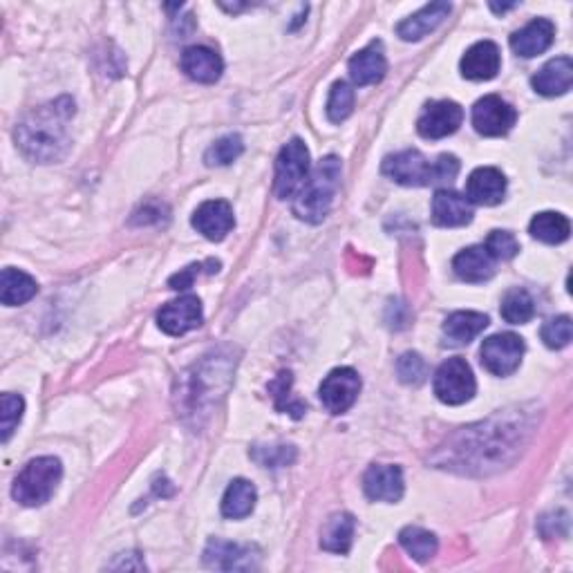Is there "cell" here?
<instances>
[{
    "label": "cell",
    "instance_id": "obj_6",
    "mask_svg": "<svg viewBox=\"0 0 573 573\" xmlns=\"http://www.w3.org/2000/svg\"><path fill=\"white\" fill-rule=\"evenodd\" d=\"M309 175V150L300 139H291L276 159L274 191L280 200L294 197Z\"/></svg>",
    "mask_w": 573,
    "mask_h": 573
},
{
    "label": "cell",
    "instance_id": "obj_10",
    "mask_svg": "<svg viewBox=\"0 0 573 573\" xmlns=\"http://www.w3.org/2000/svg\"><path fill=\"white\" fill-rule=\"evenodd\" d=\"M359 392L361 377L352 368H338L321 383V401L332 415H343V412L350 410Z\"/></svg>",
    "mask_w": 573,
    "mask_h": 573
},
{
    "label": "cell",
    "instance_id": "obj_40",
    "mask_svg": "<svg viewBox=\"0 0 573 573\" xmlns=\"http://www.w3.org/2000/svg\"><path fill=\"white\" fill-rule=\"evenodd\" d=\"M513 7H518V5H515V3H511V5H493V3H491V9H493V12H497V14H500V12H509V9H513Z\"/></svg>",
    "mask_w": 573,
    "mask_h": 573
},
{
    "label": "cell",
    "instance_id": "obj_31",
    "mask_svg": "<svg viewBox=\"0 0 573 573\" xmlns=\"http://www.w3.org/2000/svg\"><path fill=\"white\" fill-rule=\"evenodd\" d=\"M535 314L533 298L529 296V291L524 289H511L509 294L502 300V316L506 323L511 325H524L529 323Z\"/></svg>",
    "mask_w": 573,
    "mask_h": 573
},
{
    "label": "cell",
    "instance_id": "obj_1",
    "mask_svg": "<svg viewBox=\"0 0 573 573\" xmlns=\"http://www.w3.org/2000/svg\"><path fill=\"white\" fill-rule=\"evenodd\" d=\"M74 117V101L61 97L32 110L16 126V144L25 157L39 164L61 162L70 150V119Z\"/></svg>",
    "mask_w": 573,
    "mask_h": 573
},
{
    "label": "cell",
    "instance_id": "obj_2",
    "mask_svg": "<svg viewBox=\"0 0 573 573\" xmlns=\"http://www.w3.org/2000/svg\"><path fill=\"white\" fill-rule=\"evenodd\" d=\"M488 421V424H479L471 428H462V437L466 439L464 444H455L453 448H448L450 453L455 455L457 466H466V471L477 468L479 473H486V466H497L504 464V457L509 453H515L522 446V421H511V419H495Z\"/></svg>",
    "mask_w": 573,
    "mask_h": 573
},
{
    "label": "cell",
    "instance_id": "obj_28",
    "mask_svg": "<svg viewBox=\"0 0 573 573\" xmlns=\"http://www.w3.org/2000/svg\"><path fill=\"white\" fill-rule=\"evenodd\" d=\"M354 538V518L350 513H336L325 522L321 533V547L332 553H347Z\"/></svg>",
    "mask_w": 573,
    "mask_h": 573
},
{
    "label": "cell",
    "instance_id": "obj_8",
    "mask_svg": "<svg viewBox=\"0 0 573 573\" xmlns=\"http://www.w3.org/2000/svg\"><path fill=\"white\" fill-rule=\"evenodd\" d=\"M524 356V341L518 334H495L482 345V363L495 377H509L520 368Z\"/></svg>",
    "mask_w": 573,
    "mask_h": 573
},
{
    "label": "cell",
    "instance_id": "obj_13",
    "mask_svg": "<svg viewBox=\"0 0 573 573\" xmlns=\"http://www.w3.org/2000/svg\"><path fill=\"white\" fill-rule=\"evenodd\" d=\"M193 227L197 233H202L206 240L220 242L236 227V218H233V209L229 202L224 200H209L204 202L200 209L193 213Z\"/></svg>",
    "mask_w": 573,
    "mask_h": 573
},
{
    "label": "cell",
    "instance_id": "obj_5",
    "mask_svg": "<svg viewBox=\"0 0 573 573\" xmlns=\"http://www.w3.org/2000/svg\"><path fill=\"white\" fill-rule=\"evenodd\" d=\"M63 468L61 462L54 457H39L32 459L21 473H18L12 495L16 502L23 506H41L50 502L56 486L61 482Z\"/></svg>",
    "mask_w": 573,
    "mask_h": 573
},
{
    "label": "cell",
    "instance_id": "obj_24",
    "mask_svg": "<svg viewBox=\"0 0 573 573\" xmlns=\"http://www.w3.org/2000/svg\"><path fill=\"white\" fill-rule=\"evenodd\" d=\"M453 269L466 283H484L495 274V260L484 247H468L457 253Z\"/></svg>",
    "mask_w": 573,
    "mask_h": 573
},
{
    "label": "cell",
    "instance_id": "obj_15",
    "mask_svg": "<svg viewBox=\"0 0 573 573\" xmlns=\"http://www.w3.org/2000/svg\"><path fill=\"white\" fill-rule=\"evenodd\" d=\"M363 488L372 502H399L403 497L401 468L392 464L370 466V471L363 477Z\"/></svg>",
    "mask_w": 573,
    "mask_h": 573
},
{
    "label": "cell",
    "instance_id": "obj_14",
    "mask_svg": "<svg viewBox=\"0 0 573 573\" xmlns=\"http://www.w3.org/2000/svg\"><path fill=\"white\" fill-rule=\"evenodd\" d=\"M206 567L220 571H249L258 567V556L251 547L233 544L227 540H211L204 551Z\"/></svg>",
    "mask_w": 573,
    "mask_h": 573
},
{
    "label": "cell",
    "instance_id": "obj_3",
    "mask_svg": "<svg viewBox=\"0 0 573 573\" xmlns=\"http://www.w3.org/2000/svg\"><path fill=\"white\" fill-rule=\"evenodd\" d=\"M341 184V162L338 157H325L312 173L307 175L305 184L294 195V213L300 220L318 224L327 218L332 209L334 195Z\"/></svg>",
    "mask_w": 573,
    "mask_h": 573
},
{
    "label": "cell",
    "instance_id": "obj_30",
    "mask_svg": "<svg viewBox=\"0 0 573 573\" xmlns=\"http://www.w3.org/2000/svg\"><path fill=\"white\" fill-rule=\"evenodd\" d=\"M399 542L401 547L419 562H428L439 547L435 533L421 529V526H406V529L399 533Z\"/></svg>",
    "mask_w": 573,
    "mask_h": 573
},
{
    "label": "cell",
    "instance_id": "obj_9",
    "mask_svg": "<svg viewBox=\"0 0 573 573\" xmlns=\"http://www.w3.org/2000/svg\"><path fill=\"white\" fill-rule=\"evenodd\" d=\"M518 121V112L500 97L488 95L479 99L473 108V126L484 137H502Z\"/></svg>",
    "mask_w": 573,
    "mask_h": 573
},
{
    "label": "cell",
    "instance_id": "obj_22",
    "mask_svg": "<svg viewBox=\"0 0 573 573\" xmlns=\"http://www.w3.org/2000/svg\"><path fill=\"white\" fill-rule=\"evenodd\" d=\"M450 14V3H430L424 9H419L417 14H412L406 21L397 25V34L403 41H421L430 32H435L437 27L444 23V18Z\"/></svg>",
    "mask_w": 573,
    "mask_h": 573
},
{
    "label": "cell",
    "instance_id": "obj_35",
    "mask_svg": "<svg viewBox=\"0 0 573 573\" xmlns=\"http://www.w3.org/2000/svg\"><path fill=\"white\" fill-rule=\"evenodd\" d=\"M571 334H573V323L569 316H558L551 318V321L544 323L542 327V341L551 350H562L571 343Z\"/></svg>",
    "mask_w": 573,
    "mask_h": 573
},
{
    "label": "cell",
    "instance_id": "obj_19",
    "mask_svg": "<svg viewBox=\"0 0 573 573\" xmlns=\"http://www.w3.org/2000/svg\"><path fill=\"white\" fill-rule=\"evenodd\" d=\"M553 36H556L553 23L547 21V18H535L524 30L511 36V48L515 54L524 56V59H531V56H538L551 48Z\"/></svg>",
    "mask_w": 573,
    "mask_h": 573
},
{
    "label": "cell",
    "instance_id": "obj_21",
    "mask_svg": "<svg viewBox=\"0 0 573 573\" xmlns=\"http://www.w3.org/2000/svg\"><path fill=\"white\" fill-rule=\"evenodd\" d=\"M385 72H388V61H385L383 45L379 41L370 43L368 48L354 54L350 59V77L356 86H372L379 83Z\"/></svg>",
    "mask_w": 573,
    "mask_h": 573
},
{
    "label": "cell",
    "instance_id": "obj_39",
    "mask_svg": "<svg viewBox=\"0 0 573 573\" xmlns=\"http://www.w3.org/2000/svg\"><path fill=\"white\" fill-rule=\"evenodd\" d=\"M202 269V265H191L189 269H184V271H180V274H175L173 278H171V287L173 289H189L191 285H193V278H195V274L197 271Z\"/></svg>",
    "mask_w": 573,
    "mask_h": 573
},
{
    "label": "cell",
    "instance_id": "obj_4",
    "mask_svg": "<svg viewBox=\"0 0 573 573\" xmlns=\"http://www.w3.org/2000/svg\"><path fill=\"white\" fill-rule=\"evenodd\" d=\"M383 173L401 186H428L439 182H453L459 173V159L455 155H441L437 162L419 153V150H403L390 155L383 162Z\"/></svg>",
    "mask_w": 573,
    "mask_h": 573
},
{
    "label": "cell",
    "instance_id": "obj_33",
    "mask_svg": "<svg viewBox=\"0 0 573 573\" xmlns=\"http://www.w3.org/2000/svg\"><path fill=\"white\" fill-rule=\"evenodd\" d=\"M244 144H242V137L240 135H227L215 142L209 150H206V164L209 166H229L231 162H236V159L242 155Z\"/></svg>",
    "mask_w": 573,
    "mask_h": 573
},
{
    "label": "cell",
    "instance_id": "obj_27",
    "mask_svg": "<svg viewBox=\"0 0 573 573\" xmlns=\"http://www.w3.org/2000/svg\"><path fill=\"white\" fill-rule=\"evenodd\" d=\"M488 325V318L479 312H455L446 318L444 334L453 345L471 343L475 336L482 334Z\"/></svg>",
    "mask_w": 573,
    "mask_h": 573
},
{
    "label": "cell",
    "instance_id": "obj_32",
    "mask_svg": "<svg viewBox=\"0 0 573 573\" xmlns=\"http://www.w3.org/2000/svg\"><path fill=\"white\" fill-rule=\"evenodd\" d=\"M354 108V90L347 86L345 81H336L330 92V99H327V117L334 124H341L347 117L352 115Z\"/></svg>",
    "mask_w": 573,
    "mask_h": 573
},
{
    "label": "cell",
    "instance_id": "obj_12",
    "mask_svg": "<svg viewBox=\"0 0 573 573\" xmlns=\"http://www.w3.org/2000/svg\"><path fill=\"white\" fill-rule=\"evenodd\" d=\"M157 323L166 334L182 336L202 325V303L197 296H182L164 305L157 314Z\"/></svg>",
    "mask_w": 573,
    "mask_h": 573
},
{
    "label": "cell",
    "instance_id": "obj_29",
    "mask_svg": "<svg viewBox=\"0 0 573 573\" xmlns=\"http://www.w3.org/2000/svg\"><path fill=\"white\" fill-rule=\"evenodd\" d=\"M531 236L540 242H547V244H560L569 238L571 233V222L565 218V215L560 213H538L535 218L531 220Z\"/></svg>",
    "mask_w": 573,
    "mask_h": 573
},
{
    "label": "cell",
    "instance_id": "obj_23",
    "mask_svg": "<svg viewBox=\"0 0 573 573\" xmlns=\"http://www.w3.org/2000/svg\"><path fill=\"white\" fill-rule=\"evenodd\" d=\"M535 92L544 97H558L571 90L573 83V63L569 56H560V59L549 61L544 68L531 79Z\"/></svg>",
    "mask_w": 573,
    "mask_h": 573
},
{
    "label": "cell",
    "instance_id": "obj_38",
    "mask_svg": "<svg viewBox=\"0 0 573 573\" xmlns=\"http://www.w3.org/2000/svg\"><path fill=\"white\" fill-rule=\"evenodd\" d=\"M253 457H256V462H260L262 466H287L289 462H294V448L291 446H280V448H256L253 450Z\"/></svg>",
    "mask_w": 573,
    "mask_h": 573
},
{
    "label": "cell",
    "instance_id": "obj_16",
    "mask_svg": "<svg viewBox=\"0 0 573 573\" xmlns=\"http://www.w3.org/2000/svg\"><path fill=\"white\" fill-rule=\"evenodd\" d=\"M506 195V180L497 168H477L466 182V197L468 202L479 206H495L504 200Z\"/></svg>",
    "mask_w": 573,
    "mask_h": 573
},
{
    "label": "cell",
    "instance_id": "obj_34",
    "mask_svg": "<svg viewBox=\"0 0 573 573\" xmlns=\"http://www.w3.org/2000/svg\"><path fill=\"white\" fill-rule=\"evenodd\" d=\"M23 410H25V401L18 397V394H3V401H0V424H3V444H7L9 437L14 435L16 426L21 424L23 419Z\"/></svg>",
    "mask_w": 573,
    "mask_h": 573
},
{
    "label": "cell",
    "instance_id": "obj_18",
    "mask_svg": "<svg viewBox=\"0 0 573 573\" xmlns=\"http://www.w3.org/2000/svg\"><path fill=\"white\" fill-rule=\"evenodd\" d=\"M500 48L491 41H479L462 59V74L471 81H488L500 72Z\"/></svg>",
    "mask_w": 573,
    "mask_h": 573
},
{
    "label": "cell",
    "instance_id": "obj_36",
    "mask_svg": "<svg viewBox=\"0 0 573 573\" xmlns=\"http://www.w3.org/2000/svg\"><path fill=\"white\" fill-rule=\"evenodd\" d=\"M484 249L491 253L493 260H511L518 256L520 244L509 231H493L491 236H488Z\"/></svg>",
    "mask_w": 573,
    "mask_h": 573
},
{
    "label": "cell",
    "instance_id": "obj_20",
    "mask_svg": "<svg viewBox=\"0 0 573 573\" xmlns=\"http://www.w3.org/2000/svg\"><path fill=\"white\" fill-rule=\"evenodd\" d=\"M182 70L186 72V77L197 83H215L222 77L224 63L220 54H215L211 48L193 45L182 54Z\"/></svg>",
    "mask_w": 573,
    "mask_h": 573
},
{
    "label": "cell",
    "instance_id": "obj_11",
    "mask_svg": "<svg viewBox=\"0 0 573 573\" xmlns=\"http://www.w3.org/2000/svg\"><path fill=\"white\" fill-rule=\"evenodd\" d=\"M464 110L457 106L455 101H432L421 112L417 121V130L421 137L426 139H444L453 135L455 130L462 126Z\"/></svg>",
    "mask_w": 573,
    "mask_h": 573
},
{
    "label": "cell",
    "instance_id": "obj_37",
    "mask_svg": "<svg viewBox=\"0 0 573 573\" xmlns=\"http://www.w3.org/2000/svg\"><path fill=\"white\" fill-rule=\"evenodd\" d=\"M397 374L403 383L419 385L426 379V361L417 352L401 354L397 361Z\"/></svg>",
    "mask_w": 573,
    "mask_h": 573
},
{
    "label": "cell",
    "instance_id": "obj_7",
    "mask_svg": "<svg viewBox=\"0 0 573 573\" xmlns=\"http://www.w3.org/2000/svg\"><path fill=\"white\" fill-rule=\"evenodd\" d=\"M475 388L473 370L464 359H448L439 365L435 374V394L439 401L448 406H459V403L473 399Z\"/></svg>",
    "mask_w": 573,
    "mask_h": 573
},
{
    "label": "cell",
    "instance_id": "obj_25",
    "mask_svg": "<svg viewBox=\"0 0 573 573\" xmlns=\"http://www.w3.org/2000/svg\"><path fill=\"white\" fill-rule=\"evenodd\" d=\"M39 291V285L32 276H27L25 271L18 269H5L3 276H0V300L7 307H16L23 305L27 300H32Z\"/></svg>",
    "mask_w": 573,
    "mask_h": 573
},
{
    "label": "cell",
    "instance_id": "obj_17",
    "mask_svg": "<svg viewBox=\"0 0 573 573\" xmlns=\"http://www.w3.org/2000/svg\"><path fill=\"white\" fill-rule=\"evenodd\" d=\"M473 220V204L455 191H437L432 197V222L437 227H464Z\"/></svg>",
    "mask_w": 573,
    "mask_h": 573
},
{
    "label": "cell",
    "instance_id": "obj_26",
    "mask_svg": "<svg viewBox=\"0 0 573 573\" xmlns=\"http://www.w3.org/2000/svg\"><path fill=\"white\" fill-rule=\"evenodd\" d=\"M256 500H258L256 486L247 482V479H233L231 486L227 488V493H224L222 515L231 520L247 518L253 511V506H256Z\"/></svg>",
    "mask_w": 573,
    "mask_h": 573
}]
</instances>
